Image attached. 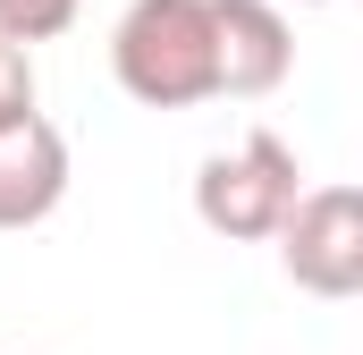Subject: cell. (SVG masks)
Masks as SVG:
<instances>
[{
  "mask_svg": "<svg viewBox=\"0 0 363 355\" xmlns=\"http://www.w3.org/2000/svg\"><path fill=\"white\" fill-rule=\"evenodd\" d=\"M296 195H304V170H296L287 136L254 127L245 144H228L194 170V220L228 246H271L296 212Z\"/></svg>",
  "mask_w": 363,
  "mask_h": 355,
  "instance_id": "2",
  "label": "cell"
},
{
  "mask_svg": "<svg viewBox=\"0 0 363 355\" xmlns=\"http://www.w3.org/2000/svg\"><path fill=\"white\" fill-rule=\"evenodd\" d=\"M271 246L304 296H363V186H304Z\"/></svg>",
  "mask_w": 363,
  "mask_h": 355,
  "instance_id": "3",
  "label": "cell"
},
{
  "mask_svg": "<svg viewBox=\"0 0 363 355\" xmlns=\"http://www.w3.org/2000/svg\"><path fill=\"white\" fill-rule=\"evenodd\" d=\"M296 9H321V0H296Z\"/></svg>",
  "mask_w": 363,
  "mask_h": 355,
  "instance_id": "8",
  "label": "cell"
},
{
  "mask_svg": "<svg viewBox=\"0 0 363 355\" xmlns=\"http://www.w3.org/2000/svg\"><path fill=\"white\" fill-rule=\"evenodd\" d=\"M34 119V43L0 26V127Z\"/></svg>",
  "mask_w": 363,
  "mask_h": 355,
  "instance_id": "6",
  "label": "cell"
},
{
  "mask_svg": "<svg viewBox=\"0 0 363 355\" xmlns=\"http://www.w3.org/2000/svg\"><path fill=\"white\" fill-rule=\"evenodd\" d=\"M68 203V136L34 110L0 127V229H43Z\"/></svg>",
  "mask_w": 363,
  "mask_h": 355,
  "instance_id": "5",
  "label": "cell"
},
{
  "mask_svg": "<svg viewBox=\"0 0 363 355\" xmlns=\"http://www.w3.org/2000/svg\"><path fill=\"white\" fill-rule=\"evenodd\" d=\"M77 9H85V0H0V26L26 34V43H51V34L77 26Z\"/></svg>",
  "mask_w": 363,
  "mask_h": 355,
  "instance_id": "7",
  "label": "cell"
},
{
  "mask_svg": "<svg viewBox=\"0 0 363 355\" xmlns=\"http://www.w3.org/2000/svg\"><path fill=\"white\" fill-rule=\"evenodd\" d=\"M220 26V93L228 102H262L296 77V26L279 0H211Z\"/></svg>",
  "mask_w": 363,
  "mask_h": 355,
  "instance_id": "4",
  "label": "cell"
},
{
  "mask_svg": "<svg viewBox=\"0 0 363 355\" xmlns=\"http://www.w3.org/2000/svg\"><path fill=\"white\" fill-rule=\"evenodd\" d=\"M110 77L144 110H194L220 93L211 0H127L110 26Z\"/></svg>",
  "mask_w": 363,
  "mask_h": 355,
  "instance_id": "1",
  "label": "cell"
}]
</instances>
